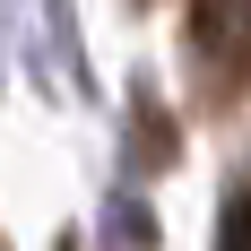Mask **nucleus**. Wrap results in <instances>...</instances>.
<instances>
[{
	"mask_svg": "<svg viewBox=\"0 0 251 251\" xmlns=\"http://www.w3.org/2000/svg\"><path fill=\"white\" fill-rule=\"evenodd\" d=\"M191 61L217 96L251 87V0H191Z\"/></svg>",
	"mask_w": 251,
	"mask_h": 251,
	"instance_id": "f257e3e1",
	"label": "nucleus"
},
{
	"mask_svg": "<svg viewBox=\"0 0 251 251\" xmlns=\"http://www.w3.org/2000/svg\"><path fill=\"white\" fill-rule=\"evenodd\" d=\"M217 251H251V182L226 200V217H217Z\"/></svg>",
	"mask_w": 251,
	"mask_h": 251,
	"instance_id": "f03ea898",
	"label": "nucleus"
}]
</instances>
